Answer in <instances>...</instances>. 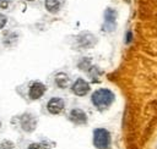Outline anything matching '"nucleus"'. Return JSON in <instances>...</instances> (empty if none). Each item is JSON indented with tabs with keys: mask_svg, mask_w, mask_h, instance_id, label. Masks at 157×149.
Returning a JSON list of instances; mask_svg holds the SVG:
<instances>
[{
	"mask_svg": "<svg viewBox=\"0 0 157 149\" xmlns=\"http://www.w3.org/2000/svg\"><path fill=\"white\" fill-rule=\"evenodd\" d=\"M55 83H56V85H58L59 88L64 89V88H66V87L70 84V78L67 77L66 73L60 72V73H58V74L55 76Z\"/></svg>",
	"mask_w": 157,
	"mask_h": 149,
	"instance_id": "9b49d317",
	"label": "nucleus"
},
{
	"mask_svg": "<svg viewBox=\"0 0 157 149\" xmlns=\"http://www.w3.org/2000/svg\"><path fill=\"white\" fill-rule=\"evenodd\" d=\"M93 145L97 149H109L110 134L105 128H97L93 131Z\"/></svg>",
	"mask_w": 157,
	"mask_h": 149,
	"instance_id": "f03ea898",
	"label": "nucleus"
},
{
	"mask_svg": "<svg viewBox=\"0 0 157 149\" xmlns=\"http://www.w3.org/2000/svg\"><path fill=\"white\" fill-rule=\"evenodd\" d=\"M17 40V33L15 32H9L7 34L4 35V44L5 45H13Z\"/></svg>",
	"mask_w": 157,
	"mask_h": 149,
	"instance_id": "f8f14e48",
	"label": "nucleus"
},
{
	"mask_svg": "<svg viewBox=\"0 0 157 149\" xmlns=\"http://www.w3.org/2000/svg\"><path fill=\"white\" fill-rule=\"evenodd\" d=\"M77 66H78V68L82 70V71H90V68L92 67L91 59H88V57H83V59H81Z\"/></svg>",
	"mask_w": 157,
	"mask_h": 149,
	"instance_id": "ddd939ff",
	"label": "nucleus"
},
{
	"mask_svg": "<svg viewBox=\"0 0 157 149\" xmlns=\"http://www.w3.org/2000/svg\"><path fill=\"white\" fill-rule=\"evenodd\" d=\"M0 128H1V122H0Z\"/></svg>",
	"mask_w": 157,
	"mask_h": 149,
	"instance_id": "6ab92c4d",
	"label": "nucleus"
},
{
	"mask_svg": "<svg viewBox=\"0 0 157 149\" xmlns=\"http://www.w3.org/2000/svg\"><path fill=\"white\" fill-rule=\"evenodd\" d=\"M91 100L98 110H104V109H108L114 101V94L112 90L107 88H101L92 94Z\"/></svg>",
	"mask_w": 157,
	"mask_h": 149,
	"instance_id": "f257e3e1",
	"label": "nucleus"
},
{
	"mask_svg": "<svg viewBox=\"0 0 157 149\" xmlns=\"http://www.w3.org/2000/svg\"><path fill=\"white\" fill-rule=\"evenodd\" d=\"M69 118L71 122H74L76 125H83L87 122V115L81 109H72L69 114Z\"/></svg>",
	"mask_w": 157,
	"mask_h": 149,
	"instance_id": "1a4fd4ad",
	"label": "nucleus"
},
{
	"mask_svg": "<svg viewBox=\"0 0 157 149\" xmlns=\"http://www.w3.org/2000/svg\"><path fill=\"white\" fill-rule=\"evenodd\" d=\"M20 122H21V128L25 132H32V131H34V128L37 126V117L33 114L26 112L21 116Z\"/></svg>",
	"mask_w": 157,
	"mask_h": 149,
	"instance_id": "39448f33",
	"label": "nucleus"
},
{
	"mask_svg": "<svg viewBox=\"0 0 157 149\" xmlns=\"http://www.w3.org/2000/svg\"><path fill=\"white\" fill-rule=\"evenodd\" d=\"M27 149H44V147L42 144H39V143H32Z\"/></svg>",
	"mask_w": 157,
	"mask_h": 149,
	"instance_id": "f3484780",
	"label": "nucleus"
},
{
	"mask_svg": "<svg viewBox=\"0 0 157 149\" xmlns=\"http://www.w3.org/2000/svg\"><path fill=\"white\" fill-rule=\"evenodd\" d=\"M11 0H0V9L4 10V9H7L9 5H10Z\"/></svg>",
	"mask_w": 157,
	"mask_h": 149,
	"instance_id": "dca6fc26",
	"label": "nucleus"
},
{
	"mask_svg": "<svg viewBox=\"0 0 157 149\" xmlns=\"http://www.w3.org/2000/svg\"><path fill=\"white\" fill-rule=\"evenodd\" d=\"M64 2L65 0H45V9L50 13H58L61 10Z\"/></svg>",
	"mask_w": 157,
	"mask_h": 149,
	"instance_id": "9d476101",
	"label": "nucleus"
},
{
	"mask_svg": "<svg viewBox=\"0 0 157 149\" xmlns=\"http://www.w3.org/2000/svg\"><path fill=\"white\" fill-rule=\"evenodd\" d=\"M6 22H7V17H6L5 15H2V13H0V29L5 27V24H6Z\"/></svg>",
	"mask_w": 157,
	"mask_h": 149,
	"instance_id": "2eb2a0df",
	"label": "nucleus"
},
{
	"mask_svg": "<svg viewBox=\"0 0 157 149\" xmlns=\"http://www.w3.org/2000/svg\"><path fill=\"white\" fill-rule=\"evenodd\" d=\"M45 90H47L45 84H43L42 82H38L37 81V82H33L31 84L29 90H28V95H29V98L32 100H37V99H39V98L43 96V94L45 93Z\"/></svg>",
	"mask_w": 157,
	"mask_h": 149,
	"instance_id": "423d86ee",
	"label": "nucleus"
},
{
	"mask_svg": "<svg viewBox=\"0 0 157 149\" xmlns=\"http://www.w3.org/2000/svg\"><path fill=\"white\" fill-rule=\"evenodd\" d=\"M76 42H77V46L78 48H81V49H90V48H92L97 43V38H96V35H93V34H91L88 32H85V33H81L77 37Z\"/></svg>",
	"mask_w": 157,
	"mask_h": 149,
	"instance_id": "20e7f679",
	"label": "nucleus"
},
{
	"mask_svg": "<svg viewBox=\"0 0 157 149\" xmlns=\"http://www.w3.org/2000/svg\"><path fill=\"white\" fill-rule=\"evenodd\" d=\"M65 107V101L61 98H52L48 104H47V109L52 115H58L60 114Z\"/></svg>",
	"mask_w": 157,
	"mask_h": 149,
	"instance_id": "0eeeda50",
	"label": "nucleus"
},
{
	"mask_svg": "<svg viewBox=\"0 0 157 149\" xmlns=\"http://www.w3.org/2000/svg\"><path fill=\"white\" fill-rule=\"evenodd\" d=\"M72 92L78 96H83L90 92V84L85 79L77 78L72 84Z\"/></svg>",
	"mask_w": 157,
	"mask_h": 149,
	"instance_id": "6e6552de",
	"label": "nucleus"
},
{
	"mask_svg": "<svg viewBox=\"0 0 157 149\" xmlns=\"http://www.w3.org/2000/svg\"><path fill=\"white\" fill-rule=\"evenodd\" d=\"M26 1H34V0H26Z\"/></svg>",
	"mask_w": 157,
	"mask_h": 149,
	"instance_id": "a211bd4d",
	"label": "nucleus"
},
{
	"mask_svg": "<svg viewBox=\"0 0 157 149\" xmlns=\"http://www.w3.org/2000/svg\"><path fill=\"white\" fill-rule=\"evenodd\" d=\"M117 24V11L113 9H107L104 11V23H103V29L105 32H113L115 29Z\"/></svg>",
	"mask_w": 157,
	"mask_h": 149,
	"instance_id": "7ed1b4c3",
	"label": "nucleus"
},
{
	"mask_svg": "<svg viewBox=\"0 0 157 149\" xmlns=\"http://www.w3.org/2000/svg\"><path fill=\"white\" fill-rule=\"evenodd\" d=\"M0 149H15V147H13V143H12V142H10V140H4V142H1V144H0Z\"/></svg>",
	"mask_w": 157,
	"mask_h": 149,
	"instance_id": "4468645a",
	"label": "nucleus"
}]
</instances>
